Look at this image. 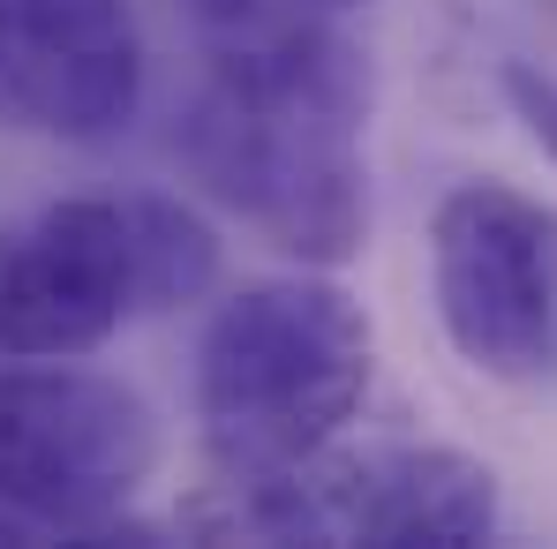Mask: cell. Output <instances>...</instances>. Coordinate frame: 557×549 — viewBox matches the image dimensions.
<instances>
[{
  "instance_id": "cell-3",
  "label": "cell",
  "mask_w": 557,
  "mask_h": 549,
  "mask_svg": "<svg viewBox=\"0 0 557 549\" xmlns=\"http://www.w3.org/2000/svg\"><path fill=\"white\" fill-rule=\"evenodd\" d=\"M159 474V414L98 369H0V504L38 542H98Z\"/></svg>"
},
{
  "instance_id": "cell-1",
  "label": "cell",
  "mask_w": 557,
  "mask_h": 549,
  "mask_svg": "<svg viewBox=\"0 0 557 549\" xmlns=\"http://www.w3.org/2000/svg\"><path fill=\"white\" fill-rule=\"evenodd\" d=\"M370 61L317 8L257 38H219L182 121L174 159L264 249L339 272L370 241Z\"/></svg>"
},
{
  "instance_id": "cell-8",
  "label": "cell",
  "mask_w": 557,
  "mask_h": 549,
  "mask_svg": "<svg viewBox=\"0 0 557 549\" xmlns=\"http://www.w3.org/2000/svg\"><path fill=\"white\" fill-rule=\"evenodd\" d=\"M128 226H136V301L151 316L188 309L219 286V234L182 196H128Z\"/></svg>"
},
{
  "instance_id": "cell-5",
  "label": "cell",
  "mask_w": 557,
  "mask_h": 549,
  "mask_svg": "<svg viewBox=\"0 0 557 549\" xmlns=\"http://www.w3.org/2000/svg\"><path fill=\"white\" fill-rule=\"evenodd\" d=\"M136 309L128 203L61 196L0 226V362L98 354Z\"/></svg>"
},
{
  "instance_id": "cell-4",
  "label": "cell",
  "mask_w": 557,
  "mask_h": 549,
  "mask_svg": "<svg viewBox=\"0 0 557 549\" xmlns=\"http://www.w3.org/2000/svg\"><path fill=\"white\" fill-rule=\"evenodd\" d=\"M430 294L453 354L497 384L557 362V203L512 182H460L430 211Z\"/></svg>"
},
{
  "instance_id": "cell-6",
  "label": "cell",
  "mask_w": 557,
  "mask_h": 549,
  "mask_svg": "<svg viewBox=\"0 0 557 549\" xmlns=\"http://www.w3.org/2000/svg\"><path fill=\"white\" fill-rule=\"evenodd\" d=\"M144 105V30L128 0H0V128L113 144Z\"/></svg>"
},
{
  "instance_id": "cell-10",
  "label": "cell",
  "mask_w": 557,
  "mask_h": 549,
  "mask_svg": "<svg viewBox=\"0 0 557 549\" xmlns=\"http://www.w3.org/2000/svg\"><path fill=\"white\" fill-rule=\"evenodd\" d=\"M0 542H38V535H30V527H23V520H15V512L0 504Z\"/></svg>"
},
{
  "instance_id": "cell-7",
  "label": "cell",
  "mask_w": 557,
  "mask_h": 549,
  "mask_svg": "<svg viewBox=\"0 0 557 549\" xmlns=\"http://www.w3.org/2000/svg\"><path fill=\"white\" fill-rule=\"evenodd\" d=\"M317 549H474L497 535V474L453 445H332L294 466Z\"/></svg>"
},
{
  "instance_id": "cell-11",
  "label": "cell",
  "mask_w": 557,
  "mask_h": 549,
  "mask_svg": "<svg viewBox=\"0 0 557 549\" xmlns=\"http://www.w3.org/2000/svg\"><path fill=\"white\" fill-rule=\"evenodd\" d=\"M317 8H370V0H317Z\"/></svg>"
},
{
  "instance_id": "cell-9",
  "label": "cell",
  "mask_w": 557,
  "mask_h": 549,
  "mask_svg": "<svg viewBox=\"0 0 557 549\" xmlns=\"http://www.w3.org/2000/svg\"><path fill=\"white\" fill-rule=\"evenodd\" d=\"M497 84H505V105H512V121L543 144L557 159V76L550 68H535V61H505L497 68Z\"/></svg>"
},
{
  "instance_id": "cell-2",
  "label": "cell",
  "mask_w": 557,
  "mask_h": 549,
  "mask_svg": "<svg viewBox=\"0 0 557 549\" xmlns=\"http://www.w3.org/2000/svg\"><path fill=\"white\" fill-rule=\"evenodd\" d=\"M376 369L370 309L332 272L234 286L196 339V437L211 474H294L339 445Z\"/></svg>"
}]
</instances>
